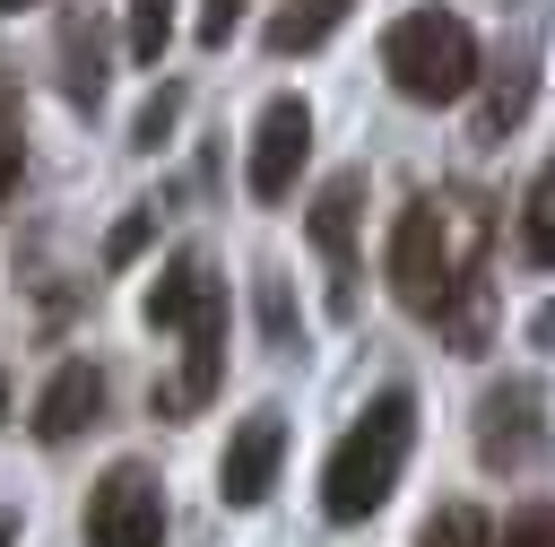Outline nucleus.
Instances as JSON below:
<instances>
[{"label":"nucleus","instance_id":"f257e3e1","mask_svg":"<svg viewBox=\"0 0 555 547\" xmlns=\"http://www.w3.org/2000/svg\"><path fill=\"white\" fill-rule=\"evenodd\" d=\"M486 278V208L477 200H408L399 226H390V295L434 321L451 304V287Z\"/></svg>","mask_w":555,"mask_h":547},{"label":"nucleus","instance_id":"f03ea898","mask_svg":"<svg viewBox=\"0 0 555 547\" xmlns=\"http://www.w3.org/2000/svg\"><path fill=\"white\" fill-rule=\"evenodd\" d=\"M408 443H416V391L390 382V391H373L364 417L338 434V451H330V469H321V512H330V521L382 512L390 486H399V469H408Z\"/></svg>","mask_w":555,"mask_h":547},{"label":"nucleus","instance_id":"7ed1b4c3","mask_svg":"<svg viewBox=\"0 0 555 547\" xmlns=\"http://www.w3.org/2000/svg\"><path fill=\"white\" fill-rule=\"evenodd\" d=\"M382 69L408 104H460L477 78H486V52H477V26L451 17V9H408L390 17L382 35Z\"/></svg>","mask_w":555,"mask_h":547},{"label":"nucleus","instance_id":"20e7f679","mask_svg":"<svg viewBox=\"0 0 555 547\" xmlns=\"http://www.w3.org/2000/svg\"><path fill=\"white\" fill-rule=\"evenodd\" d=\"M165 538V486L147 460H113L87 486V547H156Z\"/></svg>","mask_w":555,"mask_h":547},{"label":"nucleus","instance_id":"39448f33","mask_svg":"<svg viewBox=\"0 0 555 547\" xmlns=\"http://www.w3.org/2000/svg\"><path fill=\"white\" fill-rule=\"evenodd\" d=\"M356 217H364V165H338L304 208V226L330 260V321H356V278H364L356 269Z\"/></svg>","mask_w":555,"mask_h":547},{"label":"nucleus","instance_id":"423d86ee","mask_svg":"<svg viewBox=\"0 0 555 547\" xmlns=\"http://www.w3.org/2000/svg\"><path fill=\"white\" fill-rule=\"evenodd\" d=\"M304 156H312V104L304 96H269L260 104V122H251V200L260 208H278L286 191H295V174H304Z\"/></svg>","mask_w":555,"mask_h":547},{"label":"nucleus","instance_id":"0eeeda50","mask_svg":"<svg viewBox=\"0 0 555 547\" xmlns=\"http://www.w3.org/2000/svg\"><path fill=\"white\" fill-rule=\"evenodd\" d=\"M278 460H286V408H251L234 434H225V460H217V495L234 512H251L269 486H278Z\"/></svg>","mask_w":555,"mask_h":547},{"label":"nucleus","instance_id":"6e6552de","mask_svg":"<svg viewBox=\"0 0 555 547\" xmlns=\"http://www.w3.org/2000/svg\"><path fill=\"white\" fill-rule=\"evenodd\" d=\"M546 391L538 382H494L486 399H477V460L486 469H520V460H538V434H546Z\"/></svg>","mask_w":555,"mask_h":547},{"label":"nucleus","instance_id":"1a4fd4ad","mask_svg":"<svg viewBox=\"0 0 555 547\" xmlns=\"http://www.w3.org/2000/svg\"><path fill=\"white\" fill-rule=\"evenodd\" d=\"M104 417V373L87 365V356H69L52 382H43V399H35V443H69V434H87Z\"/></svg>","mask_w":555,"mask_h":547},{"label":"nucleus","instance_id":"9d476101","mask_svg":"<svg viewBox=\"0 0 555 547\" xmlns=\"http://www.w3.org/2000/svg\"><path fill=\"white\" fill-rule=\"evenodd\" d=\"M208 295H225V278H217L199 252H173V260L156 269V287H147V304H139V313H147V330H182Z\"/></svg>","mask_w":555,"mask_h":547},{"label":"nucleus","instance_id":"9b49d317","mask_svg":"<svg viewBox=\"0 0 555 547\" xmlns=\"http://www.w3.org/2000/svg\"><path fill=\"white\" fill-rule=\"evenodd\" d=\"M347 9H356V0H286V9H278V17L260 26V52H269V61L321 52V43H330V35L347 26Z\"/></svg>","mask_w":555,"mask_h":547},{"label":"nucleus","instance_id":"f8f14e48","mask_svg":"<svg viewBox=\"0 0 555 547\" xmlns=\"http://www.w3.org/2000/svg\"><path fill=\"white\" fill-rule=\"evenodd\" d=\"M61 96H69L78 113L104 104V35H95V26H69V35H61Z\"/></svg>","mask_w":555,"mask_h":547},{"label":"nucleus","instance_id":"ddd939ff","mask_svg":"<svg viewBox=\"0 0 555 547\" xmlns=\"http://www.w3.org/2000/svg\"><path fill=\"white\" fill-rule=\"evenodd\" d=\"M529 87H538V69H529V61H503V69L486 78V104H477V139H503V130L529 113Z\"/></svg>","mask_w":555,"mask_h":547},{"label":"nucleus","instance_id":"4468645a","mask_svg":"<svg viewBox=\"0 0 555 547\" xmlns=\"http://www.w3.org/2000/svg\"><path fill=\"white\" fill-rule=\"evenodd\" d=\"M520 260H529V269L555 260V174H546V165H538L529 191H520Z\"/></svg>","mask_w":555,"mask_h":547},{"label":"nucleus","instance_id":"2eb2a0df","mask_svg":"<svg viewBox=\"0 0 555 547\" xmlns=\"http://www.w3.org/2000/svg\"><path fill=\"white\" fill-rule=\"evenodd\" d=\"M121 35H130V61L156 69L165 43H173V0H130V26H121Z\"/></svg>","mask_w":555,"mask_h":547},{"label":"nucleus","instance_id":"dca6fc26","mask_svg":"<svg viewBox=\"0 0 555 547\" xmlns=\"http://www.w3.org/2000/svg\"><path fill=\"white\" fill-rule=\"evenodd\" d=\"M173 122H182V87L165 78V87H156V96H147L139 113H130V148H139V156H156V148L173 139Z\"/></svg>","mask_w":555,"mask_h":547},{"label":"nucleus","instance_id":"f3484780","mask_svg":"<svg viewBox=\"0 0 555 547\" xmlns=\"http://www.w3.org/2000/svg\"><path fill=\"white\" fill-rule=\"evenodd\" d=\"M425 547H494V521H486L477 504H442V512L425 521Z\"/></svg>","mask_w":555,"mask_h":547},{"label":"nucleus","instance_id":"a211bd4d","mask_svg":"<svg viewBox=\"0 0 555 547\" xmlns=\"http://www.w3.org/2000/svg\"><path fill=\"white\" fill-rule=\"evenodd\" d=\"M147 234H156V208H130V217L104 234V269H130V260L147 252Z\"/></svg>","mask_w":555,"mask_h":547},{"label":"nucleus","instance_id":"6ab92c4d","mask_svg":"<svg viewBox=\"0 0 555 547\" xmlns=\"http://www.w3.org/2000/svg\"><path fill=\"white\" fill-rule=\"evenodd\" d=\"M260 330H269V347H295L304 330H295V304H286V278H269L260 269Z\"/></svg>","mask_w":555,"mask_h":547},{"label":"nucleus","instance_id":"aec40b11","mask_svg":"<svg viewBox=\"0 0 555 547\" xmlns=\"http://www.w3.org/2000/svg\"><path fill=\"white\" fill-rule=\"evenodd\" d=\"M503 547H555V512H546V504L529 495V504H520V512L503 521Z\"/></svg>","mask_w":555,"mask_h":547},{"label":"nucleus","instance_id":"412c9836","mask_svg":"<svg viewBox=\"0 0 555 547\" xmlns=\"http://www.w3.org/2000/svg\"><path fill=\"white\" fill-rule=\"evenodd\" d=\"M234 26H243V0H199V26H191V35H199L208 52H225V43H234Z\"/></svg>","mask_w":555,"mask_h":547},{"label":"nucleus","instance_id":"4be33fe9","mask_svg":"<svg viewBox=\"0 0 555 547\" xmlns=\"http://www.w3.org/2000/svg\"><path fill=\"white\" fill-rule=\"evenodd\" d=\"M17 174H26V139H17V122H0V200L17 191Z\"/></svg>","mask_w":555,"mask_h":547},{"label":"nucleus","instance_id":"5701e85b","mask_svg":"<svg viewBox=\"0 0 555 547\" xmlns=\"http://www.w3.org/2000/svg\"><path fill=\"white\" fill-rule=\"evenodd\" d=\"M0 547H17V521H9V512H0Z\"/></svg>","mask_w":555,"mask_h":547},{"label":"nucleus","instance_id":"b1692460","mask_svg":"<svg viewBox=\"0 0 555 547\" xmlns=\"http://www.w3.org/2000/svg\"><path fill=\"white\" fill-rule=\"evenodd\" d=\"M0 417H9V373H0Z\"/></svg>","mask_w":555,"mask_h":547},{"label":"nucleus","instance_id":"393cba45","mask_svg":"<svg viewBox=\"0 0 555 547\" xmlns=\"http://www.w3.org/2000/svg\"><path fill=\"white\" fill-rule=\"evenodd\" d=\"M0 9H35V0H0Z\"/></svg>","mask_w":555,"mask_h":547}]
</instances>
